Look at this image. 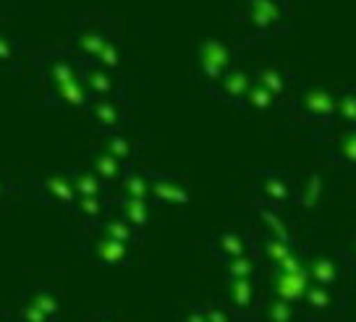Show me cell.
Segmentation results:
<instances>
[{
    "instance_id": "cell-1",
    "label": "cell",
    "mask_w": 356,
    "mask_h": 322,
    "mask_svg": "<svg viewBox=\"0 0 356 322\" xmlns=\"http://www.w3.org/2000/svg\"><path fill=\"white\" fill-rule=\"evenodd\" d=\"M84 61L68 45H47L34 50L29 63V100L40 108L66 113H87L89 97L84 79Z\"/></svg>"
},
{
    "instance_id": "cell-2",
    "label": "cell",
    "mask_w": 356,
    "mask_h": 322,
    "mask_svg": "<svg viewBox=\"0 0 356 322\" xmlns=\"http://www.w3.org/2000/svg\"><path fill=\"white\" fill-rule=\"evenodd\" d=\"M338 81H301L296 97L283 113V131L299 134L307 142H325L335 129Z\"/></svg>"
},
{
    "instance_id": "cell-3",
    "label": "cell",
    "mask_w": 356,
    "mask_h": 322,
    "mask_svg": "<svg viewBox=\"0 0 356 322\" xmlns=\"http://www.w3.org/2000/svg\"><path fill=\"white\" fill-rule=\"evenodd\" d=\"M231 16L246 45L273 42L293 29V0H236Z\"/></svg>"
},
{
    "instance_id": "cell-4",
    "label": "cell",
    "mask_w": 356,
    "mask_h": 322,
    "mask_svg": "<svg viewBox=\"0 0 356 322\" xmlns=\"http://www.w3.org/2000/svg\"><path fill=\"white\" fill-rule=\"evenodd\" d=\"M249 45L244 40H231V37H204L194 47L191 56V79L200 84L204 95L215 92L218 81H220L228 68L234 66L236 61L244 58V50Z\"/></svg>"
},
{
    "instance_id": "cell-5",
    "label": "cell",
    "mask_w": 356,
    "mask_h": 322,
    "mask_svg": "<svg viewBox=\"0 0 356 322\" xmlns=\"http://www.w3.org/2000/svg\"><path fill=\"white\" fill-rule=\"evenodd\" d=\"M121 29V22L105 11H76L68 26V47L81 61H95L100 56L102 45Z\"/></svg>"
},
{
    "instance_id": "cell-6",
    "label": "cell",
    "mask_w": 356,
    "mask_h": 322,
    "mask_svg": "<svg viewBox=\"0 0 356 322\" xmlns=\"http://www.w3.org/2000/svg\"><path fill=\"white\" fill-rule=\"evenodd\" d=\"M131 108H134V102L129 100V97L92 100L87 113H84V118L95 126V134L126 131V129L131 126Z\"/></svg>"
},
{
    "instance_id": "cell-7",
    "label": "cell",
    "mask_w": 356,
    "mask_h": 322,
    "mask_svg": "<svg viewBox=\"0 0 356 322\" xmlns=\"http://www.w3.org/2000/svg\"><path fill=\"white\" fill-rule=\"evenodd\" d=\"M254 81L262 84V87L283 105V113H286V108L293 102V97H296V92H299V87H301V79L293 74V68L278 66V63L254 66Z\"/></svg>"
},
{
    "instance_id": "cell-8",
    "label": "cell",
    "mask_w": 356,
    "mask_h": 322,
    "mask_svg": "<svg viewBox=\"0 0 356 322\" xmlns=\"http://www.w3.org/2000/svg\"><path fill=\"white\" fill-rule=\"evenodd\" d=\"M252 84H254V66H249L244 58H241V61H236L234 66L228 68V74L218 81V87L212 92V100H220V102H225V105L236 108V111H241Z\"/></svg>"
},
{
    "instance_id": "cell-9",
    "label": "cell",
    "mask_w": 356,
    "mask_h": 322,
    "mask_svg": "<svg viewBox=\"0 0 356 322\" xmlns=\"http://www.w3.org/2000/svg\"><path fill=\"white\" fill-rule=\"evenodd\" d=\"M320 145H323V160L330 168L356 170V126L333 129Z\"/></svg>"
},
{
    "instance_id": "cell-10",
    "label": "cell",
    "mask_w": 356,
    "mask_h": 322,
    "mask_svg": "<svg viewBox=\"0 0 356 322\" xmlns=\"http://www.w3.org/2000/svg\"><path fill=\"white\" fill-rule=\"evenodd\" d=\"M254 191L267 207H283L293 202L296 181L280 170H259L254 176Z\"/></svg>"
},
{
    "instance_id": "cell-11",
    "label": "cell",
    "mask_w": 356,
    "mask_h": 322,
    "mask_svg": "<svg viewBox=\"0 0 356 322\" xmlns=\"http://www.w3.org/2000/svg\"><path fill=\"white\" fill-rule=\"evenodd\" d=\"M40 197L50 202H58V204H76L79 194L76 186H74V178H71V170H47V173H40V176H32L29 181Z\"/></svg>"
},
{
    "instance_id": "cell-12",
    "label": "cell",
    "mask_w": 356,
    "mask_h": 322,
    "mask_svg": "<svg viewBox=\"0 0 356 322\" xmlns=\"http://www.w3.org/2000/svg\"><path fill=\"white\" fill-rule=\"evenodd\" d=\"M81 79L92 100H105V97H126V77H118L108 68L97 66L92 61H84Z\"/></svg>"
},
{
    "instance_id": "cell-13",
    "label": "cell",
    "mask_w": 356,
    "mask_h": 322,
    "mask_svg": "<svg viewBox=\"0 0 356 322\" xmlns=\"http://www.w3.org/2000/svg\"><path fill=\"white\" fill-rule=\"evenodd\" d=\"M34 50L26 40L0 29V74H24L32 63Z\"/></svg>"
},
{
    "instance_id": "cell-14",
    "label": "cell",
    "mask_w": 356,
    "mask_h": 322,
    "mask_svg": "<svg viewBox=\"0 0 356 322\" xmlns=\"http://www.w3.org/2000/svg\"><path fill=\"white\" fill-rule=\"evenodd\" d=\"M95 142L111 152L118 163H123L126 168H131L139 163V155H142V142L131 136L129 131H108V134H95Z\"/></svg>"
},
{
    "instance_id": "cell-15",
    "label": "cell",
    "mask_w": 356,
    "mask_h": 322,
    "mask_svg": "<svg viewBox=\"0 0 356 322\" xmlns=\"http://www.w3.org/2000/svg\"><path fill=\"white\" fill-rule=\"evenodd\" d=\"M330 189V178L320 168H312L296 181V194H293V204H299L301 210H314L320 207L325 194Z\"/></svg>"
},
{
    "instance_id": "cell-16",
    "label": "cell",
    "mask_w": 356,
    "mask_h": 322,
    "mask_svg": "<svg viewBox=\"0 0 356 322\" xmlns=\"http://www.w3.org/2000/svg\"><path fill=\"white\" fill-rule=\"evenodd\" d=\"M87 166L97 173V178H100L105 186H118V184H121V178H123V173H126V166H123V163H118L111 152H105L97 142H92V145H89Z\"/></svg>"
},
{
    "instance_id": "cell-17",
    "label": "cell",
    "mask_w": 356,
    "mask_h": 322,
    "mask_svg": "<svg viewBox=\"0 0 356 322\" xmlns=\"http://www.w3.org/2000/svg\"><path fill=\"white\" fill-rule=\"evenodd\" d=\"M129 47H126V40H123V29L113 34L108 42L102 45L100 56L95 58L92 63H97V66L108 68L113 74H118V77H126V66H129Z\"/></svg>"
},
{
    "instance_id": "cell-18",
    "label": "cell",
    "mask_w": 356,
    "mask_h": 322,
    "mask_svg": "<svg viewBox=\"0 0 356 322\" xmlns=\"http://www.w3.org/2000/svg\"><path fill=\"white\" fill-rule=\"evenodd\" d=\"M149 194L163 204H181L189 200V184L181 176H163L152 173V189Z\"/></svg>"
},
{
    "instance_id": "cell-19",
    "label": "cell",
    "mask_w": 356,
    "mask_h": 322,
    "mask_svg": "<svg viewBox=\"0 0 356 322\" xmlns=\"http://www.w3.org/2000/svg\"><path fill=\"white\" fill-rule=\"evenodd\" d=\"M241 113H246L249 118H267V115H275V113H283V105H280L270 92H267L262 84H252L249 95L244 100V108Z\"/></svg>"
},
{
    "instance_id": "cell-20",
    "label": "cell",
    "mask_w": 356,
    "mask_h": 322,
    "mask_svg": "<svg viewBox=\"0 0 356 322\" xmlns=\"http://www.w3.org/2000/svg\"><path fill=\"white\" fill-rule=\"evenodd\" d=\"M118 189H121V194L129 197V200H147V194L152 189V173H147V170H142V168H136V166L126 168Z\"/></svg>"
},
{
    "instance_id": "cell-21",
    "label": "cell",
    "mask_w": 356,
    "mask_h": 322,
    "mask_svg": "<svg viewBox=\"0 0 356 322\" xmlns=\"http://www.w3.org/2000/svg\"><path fill=\"white\" fill-rule=\"evenodd\" d=\"M356 126V84H341L335 102V129Z\"/></svg>"
},
{
    "instance_id": "cell-22",
    "label": "cell",
    "mask_w": 356,
    "mask_h": 322,
    "mask_svg": "<svg viewBox=\"0 0 356 322\" xmlns=\"http://www.w3.org/2000/svg\"><path fill=\"white\" fill-rule=\"evenodd\" d=\"M71 178H74V186H76L79 197H102V189H108L89 166L74 168V170H71Z\"/></svg>"
},
{
    "instance_id": "cell-23",
    "label": "cell",
    "mask_w": 356,
    "mask_h": 322,
    "mask_svg": "<svg viewBox=\"0 0 356 322\" xmlns=\"http://www.w3.org/2000/svg\"><path fill=\"white\" fill-rule=\"evenodd\" d=\"M121 210H123V215H126V220L136 223V225L147 220V204H145V200H129V197H123V200H121Z\"/></svg>"
},
{
    "instance_id": "cell-24",
    "label": "cell",
    "mask_w": 356,
    "mask_h": 322,
    "mask_svg": "<svg viewBox=\"0 0 356 322\" xmlns=\"http://www.w3.org/2000/svg\"><path fill=\"white\" fill-rule=\"evenodd\" d=\"M16 189H19V186L13 184L8 173H0V202L6 200V197H11V194H13Z\"/></svg>"
},
{
    "instance_id": "cell-25",
    "label": "cell",
    "mask_w": 356,
    "mask_h": 322,
    "mask_svg": "<svg viewBox=\"0 0 356 322\" xmlns=\"http://www.w3.org/2000/svg\"><path fill=\"white\" fill-rule=\"evenodd\" d=\"M22 3L24 0H0V13L6 16V13L11 11H22Z\"/></svg>"
},
{
    "instance_id": "cell-26",
    "label": "cell",
    "mask_w": 356,
    "mask_h": 322,
    "mask_svg": "<svg viewBox=\"0 0 356 322\" xmlns=\"http://www.w3.org/2000/svg\"><path fill=\"white\" fill-rule=\"evenodd\" d=\"M0 16H3V13H0Z\"/></svg>"
}]
</instances>
